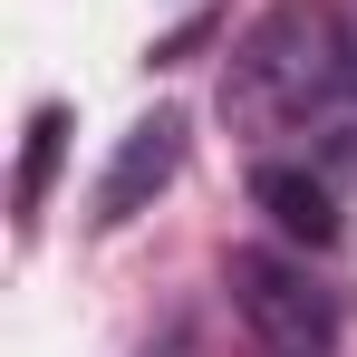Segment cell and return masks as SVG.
I'll list each match as a JSON object with an SVG mask.
<instances>
[{
	"label": "cell",
	"mask_w": 357,
	"mask_h": 357,
	"mask_svg": "<svg viewBox=\"0 0 357 357\" xmlns=\"http://www.w3.org/2000/svg\"><path fill=\"white\" fill-rule=\"evenodd\" d=\"M357 87V49L338 29L328 0H280L241 29L232 77H222V116L241 126H299V116H328L338 97Z\"/></svg>",
	"instance_id": "cell-1"
},
{
	"label": "cell",
	"mask_w": 357,
	"mask_h": 357,
	"mask_svg": "<svg viewBox=\"0 0 357 357\" xmlns=\"http://www.w3.org/2000/svg\"><path fill=\"white\" fill-rule=\"evenodd\" d=\"M222 290H232V309L251 319V338L271 357H328L338 348V290L309 280V261H290V251H232Z\"/></svg>",
	"instance_id": "cell-2"
},
{
	"label": "cell",
	"mask_w": 357,
	"mask_h": 357,
	"mask_svg": "<svg viewBox=\"0 0 357 357\" xmlns=\"http://www.w3.org/2000/svg\"><path fill=\"white\" fill-rule=\"evenodd\" d=\"M251 203H261L299 251H328V241H338V193H328V174H309V165H251Z\"/></svg>",
	"instance_id": "cell-4"
},
{
	"label": "cell",
	"mask_w": 357,
	"mask_h": 357,
	"mask_svg": "<svg viewBox=\"0 0 357 357\" xmlns=\"http://www.w3.org/2000/svg\"><path fill=\"white\" fill-rule=\"evenodd\" d=\"M59 155H68V107H39V116H29V145H20V183H10L20 232L39 222V203H49V183H59Z\"/></svg>",
	"instance_id": "cell-5"
},
{
	"label": "cell",
	"mask_w": 357,
	"mask_h": 357,
	"mask_svg": "<svg viewBox=\"0 0 357 357\" xmlns=\"http://www.w3.org/2000/svg\"><path fill=\"white\" fill-rule=\"evenodd\" d=\"M183 135H193V126H183V107H155V116H135V126L116 135V165L97 174V222H107V232H116V222H135V213H145V203L183 174Z\"/></svg>",
	"instance_id": "cell-3"
}]
</instances>
